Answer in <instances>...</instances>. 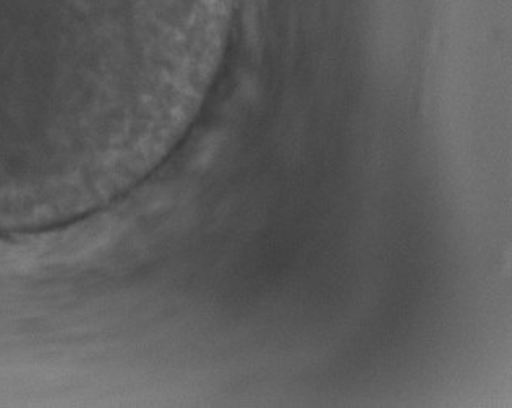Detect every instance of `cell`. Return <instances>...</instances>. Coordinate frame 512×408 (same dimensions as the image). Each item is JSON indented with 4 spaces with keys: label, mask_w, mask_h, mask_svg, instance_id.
<instances>
[{
    "label": "cell",
    "mask_w": 512,
    "mask_h": 408,
    "mask_svg": "<svg viewBox=\"0 0 512 408\" xmlns=\"http://www.w3.org/2000/svg\"><path fill=\"white\" fill-rule=\"evenodd\" d=\"M239 0H0V193L143 174L205 107Z\"/></svg>",
    "instance_id": "1"
}]
</instances>
